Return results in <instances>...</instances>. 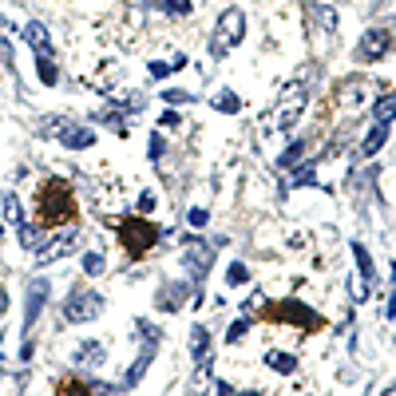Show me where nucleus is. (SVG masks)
<instances>
[{"label": "nucleus", "mask_w": 396, "mask_h": 396, "mask_svg": "<svg viewBox=\"0 0 396 396\" xmlns=\"http://www.w3.org/2000/svg\"><path fill=\"white\" fill-rule=\"evenodd\" d=\"M36 214H40V222H52V226L71 222L76 206H71V187L64 182V178H48V182H44L40 202H36Z\"/></svg>", "instance_id": "obj_1"}, {"label": "nucleus", "mask_w": 396, "mask_h": 396, "mask_svg": "<svg viewBox=\"0 0 396 396\" xmlns=\"http://www.w3.org/2000/svg\"><path fill=\"white\" fill-rule=\"evenodd\" d=\"M103 309H107L103 293L76 286L68 297H64V317H59V321H68V325H88V321H95V317L103 313Z\"/></svg>", "instance_id": "obj_2"}, {"label": "nucleus", "mask_w": 396, "mask_h": 396, "mask_svg": "<svg viewBox=\"0 0 396 396\" xmlns=\"http://www.w3.org/2000/svg\"><path fill=\"white\" fill-rule=\"evenodd\" d=\"M309 103V88L297 79V83H289L286 91H281V99H277V107H274V119H269V127L274 131H293L297 127V119H301V111H305Z\"/></svg>", "instance_id": "obj_3"}, {"label": "nucleus", "mask_w": 396, "mask_h": 396, "mask_svg": "<svg viewBox=\"0 0 396 396\" xmlns=\"http://www.w3.org/2000/svg\"><path fill=\"white\" fill-rule=\"evenodd\" d=\"M119 238H123L127 257H143L158 242V226L147 222V218H127V222H119Z\"/></svg>", "instance_id": "obj_4"}, {"label": "nucleus", "mask_w": 396, "mask_h": 396, "mask_svg": "<svg viewBox=\"0 0 396 396\" xmlns=\"http://www.w3.org/2000/svg\"><path fill=\"white\" fill-rule=\"evenodd\" d=\"M262 317L266 321H289V325H301V329H321L325 321H321V313L309 305H301V301H266L262 305Z\"/></svg>", "instance_id": "obj_5"}, {"label": "nucleus", "mask_w": 396, "mask_h": 396, "mask_svg": "<svg viewBox=\"0 0 396 396\" xmlns=\"http://www.w3.org/2000/svg\"><path fill=\"white\" fill-rule=\"evenodd\" d=\"M246 36V12L242 8H226L218 16V28H214V40H210V52L214 56H226L230 48H238Z\"/></svg>", "instance_id": "obj_6"}, {"label": "nucleus", "mask_w": 396, "mask_h": 396, "mask_svg": "<svg viewBox=\"0 0 396 396\" xmlns=\"http://www.w3.org/2000/svg\"><path fill=\"white\" fill-rule=\"evenodd\" d=\"M396 48V32L392 28H368L356 44V59L361 64H376V59H385L388 52Z\"/></svg>", "instance_id": "obj_7"}, {"label": "nucleus", "mask_w": 396, "mask_h": 396, "mask_svg": "<svg viewBox=\"0 0 396 396\" xmlns=\"http://www.w3.org/2000/svg\"><path fill=\"white\" fill-rule=\"evenodd\" d=\"M214 266V246L210 242H198V238H187L182 246V269L190 274V281H202Z\"/></svg>", "instance_id": "obj_8"}, {"label": "nucleus", "mask_w": 396, "mask_h": 396, "mask_svg": "<svg viewBox=\"0 0 396 396\" xmlns=\"http://www.w3.org/2000/svg\"><path fill=\"white\" fill-rule=\"evenodd\" d=\"M48 297H52V281L48 277H32L28 293H24V337H32L40 313H44V305H48Z\"/></svg>", "instance_id": "obj_9"}, {"label": "nucleus", "mask_w": 396, "mask_h": 396, "mask_svg": "<svg viewBox=\"0 0 396 396\" xmlns=\"http://www.w3.org/2000/svg\"><path fill=\"white\" fill-rule=\"evenodd\" d=\"M76 242H79V226H68L64 234H56L52 242H44V246L36 250V257H32V262H36V266H52V262H59V257L68 254Z\"/></svg>", "instance_id": "obj_10"}, {"label": "nucleus", "mask_w": 396, "mask_h": 396, "mask_svg": "<svg viewBox=\"0 0 396 396\" xmlns=\"http://www.w3.org/2000/svg\"><path fill=\"white\" fill-rule=\"evenodd\" d=\"M190 281H163L158 286V293H155V305H158V313H178V309L190 301Z\"/></svg>", "instance_id": "obj_11"}, {"label": "nucleus", "mask_w": 396, "mask_h": 396, "mask_svg": "<svg viewBox=\"0 0 396 396\" xmlns=\"http://www.w3.org/2000/svg\"><path fill=\"white\" fill-rule=\"evenodd\" d=\"M158 353V341H143V349H139V356L131 361L127 368H123V380H119V388H135L139 380H143V373L151 368V361H155Z\"/></svg>", "instance_id": "obj_12"}, {"label": "nucleus", "mask_w": 396, "mask_h": 396, "mask_svg": "<svg viewBox=\"0 0 396 396\" xmlns=\"http://www.w3.org/2000/svg\"><path fill=\"white\" fill-rule=\"evenodd\" d=\"M56 135H59V143H64L68 151L95 147V127H79V123H68V119H64V127H59Z\"/></svg>", "instance_id": "obj_13"}, {"label": "nucleus", "mask_w": 396, "mask_h": 396, "mask_svg": "<svg viewBox=\"0 0 396 396\" xmlns=\"http://www.w3.org/2000/svg\"><path fill=\"white\" fill-rule=\"evenodd\" d=\"M107 361V345L103 341H79L76 353H71V365L76 368H99Z\"/></svg>", "instance_id": "obj_14"}, {"label": "nucleus", "mask_w": 396, "mask_h": 396, "mask_svg": "<svg viewBox=\"0 0 396 396\" xmlns=\"http://www.w3.org/2000/svg\"><path fill=\"white\" fill-rule=\"evenodd\" d=\"M20 36H24V44H28V48H36V56H52V36H48V28H44L40 20H28Z\"/></svg>", "instance_id": "obj_15"}, {"label": "nucleus", "mask_w": 396, "mask_h": 396, "mask_svg": "<svg viewBox=\"0 0 396 396\" xmlns=\"http://www.w3.org/2000/svg\"><path fill=\"white\" fill-rule=\"evenodd\" d=\"M353 257H356V269H361V277H356V281H361V286L368 289V293H373V281H376V266H373V254H368V246L365 242H353Z\"/></svg>", "instance_id": "obj_16"}, {"label": "nucleus", "mask_w": 396, "mask_h": 396, "mask_svg": "<svg viewBox=\"0 0 396 396\" xmlns=\"http://www.w3.org/2000/svg\"><path fill=\"white\" fill-rule=\"evenodd\" d=\"M190 356H194V365H210V329L206 325H190Z\"/></svg>", "instance_id": "obj_17"}, {"label": "nucleus", "mask_w": 396, "mask_h": 396, "mask_svg": "<svg viewBox=\"0 0 396 396\" xmlns=\"http://www.w3.org/2000/svg\"><path fill=\"white\" fill-rule=\"evenodd\" d=\"M0 206H4V218H8L12 226H24V222H28V218H24V206H20V194H16V190H4V194H0Z\"/></svg>", "instance_id": "obj_18"}, {"label": "nucleus", "mask_w": 396, "mask_h": 396, "mask_svg": "<svg viewBox=\"0 0 396 396\" xmlns=\"http://www.w3.org/2000/svg\"><path fill=\"white\" fill-rule=\"evenodd\" d=\"M385 143H388V123H373V131H368V139H365V143H361V155H365V158H373L376 151L385 147Z\"/></svg>", "instance_id": "obj_19"}, {"label": "nucleus", "mask_w": 396, "mask_h": 396, "mask_svg": "<svg viewBox=\"0 0 396 396\" xmlns=\"http://www.w3.org/2000/svg\"><path fill=\"white\" fill-rule=\"evenodd\" d=\"M266 365L274 368V373L289 376V373L297 368V356H293V353H281V349H269V353H266Z\"/></svg>", "instance_id": "obj_20"}, {"label": "nucleus", "mask_w": 396, "mask_h": 396, "mask_svg": "<svg viewBox=\"0 0 396 396\" xmlns=\"http://www.w3.org/2000/svg\"><path fill=\"white\" fill-rule=\"evenodd\" d=\"M305 147H309L305 139H293V143H289V147L277 155V167H281V170H293L297 163H301V155H305Z\"/></svg>", "instance_id": "obj_21"}, {"label": "nucleus", "mask_w": 396, "mask_h": 396, "mask_svg": "<svg viewBox=\"0 0 396 396\" xmlns=\"http://www.w3.org/2000/svg\"><path fill=\"white\" fill-rule=\"evenodd\" d=\"M210 107H214V111H222V115H238V111H242V99H238L230 88H222L214 99H210Z\"/></svg>", "instance_id": "obj_22"}, {"label": "nucleus", "mask_w": 396, "mask_h": 396, "mask_svg": "<svg viewBox=\"0 0 396 396\" xmlns=\"http://www.w3.org/2000/svg\"><path fill=\"white\" fill-rule=\"evenodd\" d=\"M36 76L44 88H56L59 83V68H56V59L52 56H36Z\"/></svg>", "instance_id": "obj_23"}, {"label": "nucleus", "mask_w": 396, "mask_h": 396, "mask_svg": "<svg viewBox=\"0 0 396 396\" xmlns=\"http://www.w3.org/2000/svg\"><path fill=\"white\" fill-rule=\"evenodd\" d=\"M16 230H20V250H24V254H36V250L44 246V234H40V226L24 222V226H16Z\"/></svg>", "instance_id": "obj_24"}, {"label": "nucleus", "mask_w": 396, "mask_h": 396, "mask_svg": "<svg viewBox=\"0 0 396 396\" xmlns=\"http://www.w3.org/2000/svg\"><path fill=\"white\" fill-rule=\"evenodd\" d=\"M95 123H103V127H111V131H115V135H127V115H123V111H115V107L99 111V115H95Z\"/></svg>", "instance_id": "obj_25"}, {"label": "nucleus", "mask_w": 396, "mask_h": 396, "mask_svg": "<svg viewBox=\"0 0 396 396\" xmlns=\"http://www.w3.org/2000/svg\"><path fill=\"white\" fill-rule=\"evenodd\" d=\"M392 119H396V91L392 95H380L373 107V123H392Z\"/></svg>", "instance_id": "obj_26"}, {"label": "nucleus", "mask_w": 396, "mask_h": 396, "mask_svg": "<svg viewBox=\"0 0 396 396\" xmlns=\"http://www.w3.org/2000/svg\"><path fill=\"white\" fill-rule=\"evenodd\" d=\"M147 8H158L167 16H190V0H147Z\"/></svg>", "instance_id": "obj_27"}, {"label": "nucleus", "mask_w": 396, "mask_h": 396, "mask_svg": "<svg viewBox=\"0 0 396 396\" xmlns=\"http://www.w3.org/2000/svg\"><path fill=\"white\" fill-rule=\"evenodd\" d=\"M0 396H24V376L0 368Z\"/></svg>", "instance_id": "obj_28"}, {"label": "nucleus", "mask_w": 396, "mask_h": 396, "mask_svg": "<svg viewBox=\"0 0 396 396\" xmlns=\"http://www.w3.org/2000/svg\"><path fill=\"white\" fill-rule=\"evenodd\" d=\"M178 68H187V56H178V59H155L147 71L155 79H163V76H170V71H178Z\"/></svg>", "instance_id": "obj_29"}, {"label": "nucleus", "mask_w": 396, "mask_h": 396, "mask_svg": "<svg viewBox=\"0 0 396 396\" xmlns=\"http://www.w3.org/2000/svg\"><path fill=\"white\" fill-rule=\"evenodd\" d=\"M103 269H107V257L99 254V250H88V254H83V274L99 277V274H103Z\"/></svg>", "instance_id": "obj_30"}, {"label": "nucleus", "mask_w": 396, "mask_h": 396, "mask_svg": "<svg viewBox=\"0 0 396 396\" xmlns=\"http://www.w3.org/2000/svg\"><path fill=\"white\" fill-rule=\"evenodd\" d=\"M250 325H254V317H238L234 325L226 329V345H238V341H242V337L250 333Z\"/></svg>", "instance_id": "obj_31"}, {"label": "nucleus", "mask_w": 396, "mask_h": 396, "mask_svg": "<svg viewBox=\"0 0 396 396\" xmlns=\"http://www.w3.org/2000/svg\"><path fill=\"white\" fill-rule=\"evenodd\" d=\"M246 281H250V266H246V262H230L226 286H246Z\"/></svg>", "instance_id": "obj_32"}, {"label": "nucleus", "mask_w": 396, "mask_h": 396, "mask_svg": "<svg viewBox=\"0 0 396 396\" xmlns=\"http://www.w3.org/2000/svg\"><path fill=\"white\" fill-rule=\"evenodd\" d=\"M135 333L143 337V341H163V329H158V325H151L147 317H139V321H135Z\"/></svg>", "instance_id": "obj_33"}, {"label": "nucleus", "mask_w": 396, "mask_h": 396, "mask_svg": "<svg viewBox=\"0 0 396 396\" xmlns=\"http://www.w3.org/2000/svg\"><path fill=\"white\" fill-rule=\"evenodd\" d=\"M158 99H163V103H170V107H175V103H194V95H190V91H182V88H167Z\"/></svg>", "instance_id": "obj_34"}, {"label": "nucleus", "mask_w": 396, "mask_h": 396, "mask_svg": "<svg viewBox=\"0 0 396 396\" xmlns=\"http://www.w3.org/2000/svg\"><path fill=\"white\" fill-rule=\"evenodd\" d=\"M309 182H317V175L309 167H301V170H293V178L286 182V190H293V187H309Z\"/></svg>", "instance_id": "obj_35"}, {"label": "nucleus", "mask_w": 396, "mask_h": 396, "mask_svg": "<svg viewBox=\"0 0 396 396\" xmlns=\"http://www.w3.org/2000/svg\"><path fill=\"white\" fill-rule=\"evenodd\" d=\"M147 155H151V163H158V158L167 155V143H163V139H158V135H151V147H147Z\"/></svg>", "instance_id": "obj_36"}, {"label": "nucleus", "mask_w": 396, "mask_h": 396, "mask_svg": "<svg viewBox=\"0 0 396 396\" xmlns=\"http://www.w3.org/2000/svg\"><path fill=\"white\" fill-rule=\"evenodd\" d=\"M187 222H190V226H206V222H210V210H206V206H194V210L187 214Z\"/></svg>", "instance_id": "obj_37"}, {"label": "nucleus", "mask_w": 396, "mask_h": 396, "mask_svg": "<svg viewBox=\"0 0 396 396\" xmlns=\"http://www.w3.org/2000/svg\"><path fill=\"white\" fill-rule=\"evenodd\" d=\"M385 317L396 321V269H392V293H388V305H385Z\"/></svg>", "instance_id": "obj_38"}, {"label": "nucleus", "mask_w": 396, "mask_h": 396, "mask_svg": "<svg viewBox=\"0 0 396 396\" xmlns=\"http://www.w3.org/2000/svg\"><path fill=\"white\" fill-rule=\"evenodd\" d=\"M139 210H143V214H147V210H155V194H143V198H139Z\"/></svg>", "instance_id": "obj_39"}, {"label": "nucleus", "mask_w": 396, "mask_h": 396, "mask_svg": "<svg viewBox=\"0 0 396 396\" xmlns=\"http://www.w3.org/2000/svg\"><path fill=\"white\" fill-rule=\"evenodd\" d=\"M234 396H262V388H242V392H234Z\"/></svg>", "instance_id": "obj_40"}, {"label": "nucleus", "mask_w": 396, "mask_h": 396, "mask_svg": "<svg viewBox=\"0 0 396 396\" xmlns=\"http://www.w3.org/2000/svg\"><path fill=\"white\" fill-rule=\"evenodd\" d=\"M380 396H396V385H388V388H385V392H380Z\"/></svg>", "instance_id": "obj_41"}, {"label": "nucleus", "mask_w": 396, "mask_h": 396, "mask_svg": "<svg viewBox=\"0 0 396 396\" xmlns=\"http://www.w3.org/2000/svg\"><path fill=\"white\" fill-rule=\"evenodd\" d=\"M0 242H4V226H0Z\"/></svg>", "instance_id": "obj_42"}]
</instances>
